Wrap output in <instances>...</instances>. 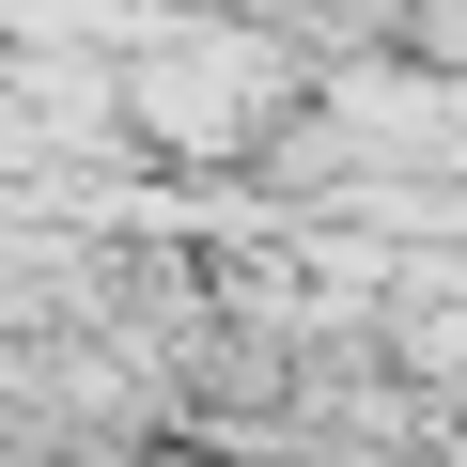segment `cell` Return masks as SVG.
Instances as JSON below:
<instances>
[{"instance_id":"1","label":"cell","mask_w":467,"mask_h":467,"mask_svg":"<svg viewBox=\"0 0 467 467\" xmlns=\"http://www.w3.org/2000/svg\"><path fill=\"white\" fill-rule=\"evenodd\" d=\"M296 63L265 47V32H234V16H156V32H125L109 47V109H125V140H156L171 171H250L281 125H296Z\"/></svg>"}]
</instances>
